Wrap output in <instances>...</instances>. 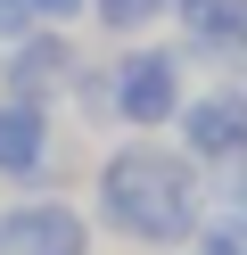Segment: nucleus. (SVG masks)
<instances>
[{
	"label": "nucleus",
	"mask_w": 247,
	"mask_h": 255,
	"mask_svg": "<svg viewBox=\"0 0 247 255\" xmlns=\"http://www.w3.org/2000/svg\"><path fill=\"white\" fill-rule=\"evenodd\" d=\"M74 74H82L74 41H66V33H49V25H33L25 41H8V99L49 107V91H66Z\"/></svg>",
	"instance_id": "7ed1b4c3"
},
{
	"label": "nucleus",
	"mask_w": 247,
	"mask_h": 255,
	"mask_svg": "<svg viewBox=\"0 0 247 255\" xmlns=\"http://www.w3.org/2000/svg\"><path fill=\"white\" fill-rule=\"evenodd\" d=\"M41 156H49V124H41V107L0 99V173H8V181H33V173H41Z\"/></svg>",
	"instance_id": "0eeeda50"
},
{
	"label": "nucleus",
	"mask_w": 247,
	"mask_h": 255,
	"mask_svg": "<svg viewBox=\"0 0 247 255\" xmlns=\"http://www.w3.org/2000/svg\"><path fill=\"white\" fill-rule=\"evenodd\" d=\"M82 8H91V0H33V17H41V25H66V17H82Z\"/></svg>",
	"instance_id": "9d476101"
},
{
	"label": "nucleus",
	"mask_w": 247,
	"mask_h": 255,
	"mask_svg": "<svg viewBox=\"0 0 247 255\" xmlns=\"http://www.w3.org/2000/svg\"><path fill=\"white\" fill-rule=\"evenodd\" d=\"M173 8H181V41H190V58H239V50H247L239 0H173Z\"/></svg>",
	"instance_id": "423d86ee"
},
{
	"label": "nucleus",
	"mask_w": 247,
	"mask_h": 255,
	"mask_svg": "<svg viewBox=\"0 0 247 255\" xmlns=\"http://www.w3.org/2000/svg\"><path fill=\"white\" fill-rule=\"evenodd\" d=\"M99 214L115 231H132V239H181L198 222V181H190L181 156L132 140V148H115L99 165Z\"/></svg>",
	"instance_id": "f257e3e1"
},
{
	"label": "nucleus",
	"mask_w": 247,
	"mask_h": 255,
	"mask_svg": "<svg viewBox=\"0 0 247 255\" xmlns=\"http://www.w3.org/2000/svg\"><path fill=\"white\" fill-rule=\"evenodd\" d=\"M8 255H91V222H82L74 206L41 198V206H25V214H8Z\"/></svg>",
	"instance_id": "39448f33"
},
{
	"label": "nucleus",
	"mask_w": 247,
	"mask_h": 255,
	"mask_svg": "<svg viewBox=\"0 0 247 255\" xmlns=\"http://www.w3.org/2000/svg\"><path fill=\"white\" fill-rule=\"evenodd\" d=\"M115 116L124 124H173L181 116V50H132L115 58Z\"/></svg>",
	"instance_id": "f03ea898"
},
{
	"label": "nucleus",
	"mask_w": 247,
	"mask_h": 255,
	"mask_svg": "<svg viewBox=\"0 0 247 255\" xmlns=\"http://www.w3.org/2000/svg\"><path fill=\"white\" fill-rule=\"evenodd\" d=\"M239 222H247V189H239Z\"/></svg>",
	"instance_id": "9b49d317"
},
{
	"label": "nucleus",
	"mask_w": 247,
	"mask_h": 255,
	"mask_svg": "<svg viewBox=\"0 0 247 255\" xmlns=\"http://www.w3.org/2000/svg\"><path fill=\"white\" fill-rule=\"evenodd\" d=\"M181 148L190 156H239L247 148V99H231V91H206V99H181Z\"/></svg>",
	"instance_id": "20e7f679"
},
{
	"label": "nucleus",
	"mask_w": 247,
	"mask_h": 255,
	"mask_svg": "<svg viewBox=\"0 0 247 255\" xmlns=\"http://www.w3.org/2000/svg\"><path fill=\"white\" fill-rule=\"evenodd\" d=\"M33 25H41V17H33V0H0V41H25Z\"/></svg>",
	"instance_id": "1a4fd4ad"
},
{
	"label": "nucleus",
	"mask_w": 247,
	"mask_h": 255,
	"mask_svg": "<svg viewBox=\"0 0 247 255\" xmlns=\"http://www.w3.org/2000/svg\"><path fill=\"white\" fill-rule=\"evenodd\" d=\"M173 0H91V17L107 25V33H140V25H157Z\"/></svg>",
	"instance_id": "6e6552de"
}]
</instances>
